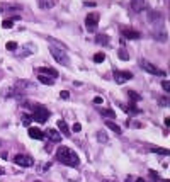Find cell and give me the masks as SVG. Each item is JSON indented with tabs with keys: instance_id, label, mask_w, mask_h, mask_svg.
Listing matches in <instances>:
<instances>
[{
	"instance_id": "6da1fadb",
	"label": "cell",
	"mask_w": 170,
	"mask_h": 182,
	"mask_svg": "<svg viewBox=\"0 0 170 182\" xmlns=\"http://www.w3.org/2000/svg\"><path fill=\"white\" fill-rule=\"evenodd\" d=\"M56 158L61 163L68 165V167H78L80 165V158L77 157V153L70 150L68 146H58L56 148Z\"/></svg>"
},
{
	"instance_id": "7a4b0ae2",
	"label": "cell",
	"mask_w": 170,
	"mask_h": 182,
	"mask_svg": "<svg viewBox=\"0 0 170 182\" xmlns=\"http://www.w3.org/2000/svg\"><path fill=\"white\" fill-rule=\"evenodd\" d=\"M50 118V111L44 106H34L32 107V119H36L38 123H46Z\"/></svg>"
},
{
	"instance_id": "3957f363",
	"label": "cell",
	"mask_w": 170,
	"mask_h": 182,
	"mask_svg": "<svg viewBox=\"0 0 170 182\" xmlns=\"http://www.w3.org/2000/svg\"><path fill=\"white\" fill-rule=\"evenodd\" d=\"M51 55H53V58L58 61V63H61L63 66H68L70 65V58L65 55V51H61V50H58V48H55V46H51Z\"/></svg>"
},
{
	"instance_id": "277c9868",
	"label": "cell",
	"mask_w": 170,
	"mask_h": 182,
	"mask_svg": "<svg viewBox=\"0 0 170 182\" xmlns=\"http://www.w3.org/2000/svg\"><path fill=\"white\" fill-rule=\"evenodd\" d=\"M97 24H99V14L97 12H92L85 17V27L89 32H95L97 31Z\"/></svg>"
},
{
	"instance_id": "5b68a950",
	"label": "cell",
	"mask_w": 170,
	"mask_h": 182,
	"mask_svg": "<svg viewBox=\"0 0 170 182\" xmlns=\"http://www.w3.org/2000/svg\"><path fill=\"white\" fill-rule=\"evenodd\" d=\"M140 66H141L145 71L151 73V75H165V71L158 70V66H155L153 63H150V61L145 60V58H141V60H140Z\"/></svg>"
},
{
	"instance_id": "8992f818",
	"label": "cell",
	"mask_w": 170,
	"mask_h": 182,
	"mask_svg": "<svg viewBox=\"0 0 170 182\" xmlns=\"http://www.w3.org/2000/svg\"><path fill=\"white\" fill-rule=\"evenodd\" d=\"M14 163L19 165V167H32L34 165V160L31 158L29 155H24V153H19L14 157Z\"/></svg>"
},
{
	"instance_id": "52a82bcc",
	"label": "cell",
	"mask_w": 170,
	"mask_h": 182,
	"mask_svg": "<svg viewBox=\"0 0 170 182\" xmlns=\"http://www.w3.org/2000/svg\"><path fill=\"white\" fill-rule=\"evenodd\" d=\"M112 75H114L116 83H119V85H122L124 82H128V80L133 78V73H131V71H122V70H114Z\"/></svg>"
},
{
	"instance_id": "ba28073f",
	"label": "cell",
	"mask_w": 170,
	"mask_h": 182,
	"mask_svg": "<svg viewBox=\"0 0 170 182\" xmlns=\"http://www.w3.org/2000/svg\"><path fill=\"white\" fill-rule=\"evenodd\" d=\"M39 75H46V77H50V78H56L58 77V71L55 70V68H51V66H41L39 68Z\"/></svg>"
},
{
	"instance_id": "9c48e42d",
	"label": "cell",
	"mask_w": 170,
	"mask_h": 182,
	"mask_svg": "<svg viewBox=\"0 0 170 182\" xmlns=\"http://www.w3.org/2000/svg\"><path fill=\"white\" fill-rule=\"evenodd\" d=\"M27 133H29V136L32 140H43L44 138V134H43V131H41L39 128H29Z\"/></svg>"
},
{
	"instance_id": "30bf717a",
	"label": "cell",
	"mask_w": 170,
	"mask_h": 182,
	"mask_svg": "<svg viewBox=\"0 0 170 182\" xmlns=\"http://www.w3.org/2000/svg\"><path fill=\"white\" fill-rule=\"evenodd\" d=\"M46 136H48V138H50L51 141H55V143H58V141H61V133H58L56 131V130H48V131H46Z\"/></svg>"
},
{
	"instance_id": "8fae6325",
	"label": "cell",
	"mask_w": 170,
	"mask_h": 182,
	"mask_svg": "<svg viewBox=\"0 0 170 182\" xmlns=\"http://www.w3.org/2000/svg\"><path fill=\"white\" fill-rule=\"evenodd\" d=\"M122 34L128 38V39H140L141 34L138 32V31H133V29H124L122 31Z\"/></svg>"
},
{
	"instance_id": "7c38bea8",
	"label": "cell",
	"mask_w": 170,
	"mask_h": 182,
	"mask_svg": "<svg viewBox=\"0 0 170 182\" xmlns=\"http://www.w3.org/2000/svg\"><path fill=\"white\" fill-rule=\"evenodd\" d=\"M36 51V46L34 44H26L24 48H20V56H29Z\"/></svg>"
},
{
	"instance_id": "4fadbf2b",
	"label": "cell",
	"mask_w": 170,
	"mask_h": 182,
	"mask_svg": "<svg viewBox=\"0 0 170 182\" xmlns=\"http://www.w3.org/2000/svg\"><path fill=\"white\" fill-rule=\"evenodd\" d=\"M145 0H131V7L133 10H136V12H141V10L145 9Z\"/></svg>"
},
{
	"instance_id": "5bb4252c",
	"label": "cell",
	"mask_w": 170,
	"mask_h": 182,
	"mask_svg": "<svg viewBox=\"0 0 170 182\" xmlns=\"http://www.w3.org/2000/svg\"><path fill=\"white\" fill-rule=\"evenodd\" d=\"M58 128H60V131L63 133V136H70V130H68V124L63 121V119H60V121H58Z\"/></svg>"
},
{
	"instance_id": "9a60e30c",
	"label": "cell",
	"mask_w": 170,
	"mask_h": 182,
	"mask_svg": "<svg viewBox=\"0 0 170 182\" xmlns=\"http://www.w3.org/2000/svg\"><path fill=\"white\" fill-rule=\"evenodd\" d=\"M38 80H39L41 83H44V85H53V83H55V82H53V78L46 77V75H38Z\"/></svg>"
},
{
	"instance_id": "2e32d148",
	"label": "cell",
	"mask_w": 170,
	"mask_h": 182,
	"mask_svg": "<svg viewBox=\"0 0 170 182\" xmlns=\"http://www.w3.org/2000/svg\"><path fill=\"white\" fill-rule=\"evenodd\" d=\"M106 126L109 128V130H112L114 133H118V134H121V128L116 124V123H112V121H106Z\"/></svg>"
},
{
	"instance_id": "e0dca14e",
	"label": "cell",
	"mask_w": 170,
	"mask_h": 182,
	"mask_svg": "<svg viewBox=\"0 0 170 182\" xmlns=\"http://www.w3.org/2000/svg\"><path fill=\"white\" fill-rule=\"evenodd\" d=\"M95 43H99V44H107V43H109V36H107V34H99V36L95 38Z\"/></svg>"
},
{
	"instance_id": "ac0fdd59",
	"label": "cell",
	"mask_w": 170,
	"mask_h": 182,
	"mask_svg": "<svg viewBox=\"0 0 170 182\" xmlns=\"http://www.w3.org/2000/svg\"><path fill=\"white\" fill-rule=\"evenodd\" d=\"M100 114L104 116V118H116V112L112 111V109H100Z\"/></svg>"
},
{
	"instance_id": "d6986e66",
	"label": "cell",
	"mask_w": 170,
	"mask_h": 182,
	"mask_svg": "<svg viewBox=\"0 0 170 182\" xmlns=\"http://www.w3.org/2000/svg\"><path fill=\"white\" fill-rule=\"evenodd\" d=\"M128 95H129V99L133 102H138V101H141V97L138 95V92H134V90H129L128 92Z\"/></svg>"
},
{
	"instance_id": "ffe728a7",
	"label": "cell",
	"mask_w": 170,
	"mask_h": 182,
	"mask_svg": "<svg viewBox=\"0 0 170 182\" xmlns=\"http://www.w3.org/2000/svg\"><path fill=\"white\" fill-rule=\"evenodd\" d=\"M151 152L160 153V155H165V157H167V155H170V150H167V148H157V146H155V148H151Z\"/></svg>"
},
{
	"instance_id": "44dd1931",
	"label": "cell",
	"mask_w": 170,
	"mask_h": 182,
	"mask_svg": "<svg viewBox=\"0 0 170 182\" xmlns=\"http://www.w3.org/2000/svg\"><path fill=\"white\" fill-rule=\"evenodd\" d=\"M104 60H106V55L104 53H95V56H94V61L95 63H102Z\"/></svg>"
},
{
	"instance_id": "7402d4cb",
	"label": "cell",
	"mask_w": 170,
	"mask_h": 182,
	"mask_svg": "<svg viewBox=\"0 0 170 182\" xmlns=\"http://www.w3.org/2000/svg\"><path fill=\"white\" fill-rule=\"evenodd\" d=\"M119 58L122 61H128V60H129V55L126 53V50H119Z\"/></svg>"
},
{
	"instance_id": "603a6c76",
	"label": "cell",
	"mask_w": 170,
	"mask_h": 182,
	"mask_svg": "<svg viewBox=\"0 0 170 182\" xmlns=\"http://www.w3.org/2000/svg\"><path fill=\"white\" fill-rule=\"evenodd\" d=\"M97 140H99V141H102V143H106V141H107V136H106V133L99 131V133H97Z\"/></svg>"
},
{
	"instance_id": "cb8c5ba5",
	"label": "cell",
	"mask_w": 170,
	"mask_h": 182,
	"mask_svg": "<svg viewBox=\"0 0 170 182\" xmlns=\"http://www.w3.org/2000/svg\"><path fill=\"white\" fill-rule=\"evenodd\" d=\"M5 9H9V10H20L22 7L17 5V4H9V5H5Z\"/></svg>"
},
{
	"instance_id": "d4e9b609",
	"label": "cell",
	"mask_w": 170,
	"mask_h": 182,
	"mask_svg": "<svg viewBox=\"0 0 170 182\" xmlns=\"http://www.w3.org/2000/svg\"><path fill=\"white\" fill-rule=\"evenodd\" d=\"M7 50H9V51H15V50H17V43H14V41L7 43Z\"/></svg>"
},
{
	"instance_id": "484cf974",
	"label": "cell",
	"mask_w": 170,
	"mask_h": 182,
	"mask_svg": "<svg viewBox=\"0 0 170 182\" xmlns=\"http://www.w3.org/2000/svg\"><path fill=\"white\" fill-rule=\"evenodd\" d=\"M60 97H61V99H65V101H68V99H70V92H68V90H61L60 92Z\"/></svg>"
},
{
	"instance_id": "4316f807",
	"label": "cell",
	"mask_w": 170,
	"mask_h": 182,
	"mask_svg": "<svg viewBox=\"0 0 170 182\" xmlns=\"http://www.w3.org/2000/svg\"><path fill=\"white\" fill-rule=\"evenodd\" d=\"M162 87H163V90H165V92H170V82L169 80H163V82H162Z\"/></svg>"
},
{
	"instance_id": "83f0119b",
	"label": "cell",
	"mask_w": 170,
	"mask_h": 182,
	"mask_svg": "<svg viewBox=\"0 0 170 182\" xmlns=\"http://www.w3.org/2000/svg\"><path fill=\"white\" fill-rule=\"evenodd\" d=\"M12 24H14V22H12V20H3V22H2V27H5V29H10V27H12Z\"/></svg>"
},
{
	"instance_id": "f1b7e54d",
	"label": "cell",
	"mask_w": 170,
	"mask_h": 182,
	"mask_svg": "<svg viewBox=\"0 0 170 182\" xmlns=\"http://www.w3.org/2000/svg\"><path fill=\"white\" fill-rule=\"evenodd\" d=\"M29 123H31V116H26V114H24V116H22V124H24V126H29Z\"/></svg>"
},
{
	"instance_id": "f546056e",
	"label": "cell",
	"mask_w": 170,
	"mask_h": 182,
	"mask_svg": "<svg viewBox=\"0 0 170 182\" xmlns=\"http://www.w3.org/2000/svg\"><path fill=\"white\" fill-rule=\"evenodd\" d=\"M39 5L43 7V9H46V7H51L50 2H46V0H39Z\"/></svg>"
},
{
	"instance_id": "4dcf8cb0",
	"label": "cell",
	"mask_w": 170,
	"mask_h": 182,
	"mask_svg": "<svg viewBox=\"0 0 170 182\" xmlns=\"http://www.w3.org/2000/svg\"><path fill=\"white\" fill-rule=\"evenodd\" d=\"M80 130H82V126L78 124V123H75V124H73V131H75V133H78Z\"/></svg>"
},
{
	"instance_id": "1f68e13d",
	"label": "cell",
	"mask_w": 170,
	"mask_h": 182,
	"mask_svg": "<svg viewBox=\"0 0 170 182\" xmlns=\"http://www.w3.org/2000/svg\"><path fill=\"white\" fill-rule=\"evenodd\" d=\"M94 104H102V97H95L94 99Z\"/></svg>"
},
{
	"instance_id": "d6a6232c",
	"label": "cell",
	"mask_w": 170,
	"mask_h": 182,
	"mask_svg": "<svg viewBox=\"0 0 170 182\" xmlns=\"http://www.w3.org/2000/svg\"><path fill=\"white\" fill-rule=\"evenodd\" d=\"M150 175H153V179H158V174L155 172V170H150Z\"/></svg>"
},
{
	"instance_id": "836d02e7",
	"label": "cell",
	"mask_w": 170,
	"mask_h": 182,
	"mask_svg": "<svg viewBox=\"0 0 170 182\" xmlns=\"http://www.w3.org/2000/svg\"><path fill=\"white\" fill-rule=\"evenodd\" d=\"M102 182H112V181H109V179H102Z\"/></svg>"
},
{
	"instance_id": "e575fe53",
	"label": "cell",
	"mask_w": 170,
	"mask_h": 182,
	"mask_svg": "<svg viewBox=\"0 0 170 182\" xmlns=\"http://www.w3.org/2000/svg\"><path fill=\"white\" fill-rule=\"evenodd\" d=\"M5 172V170H3V169H2V167H0V175H2V174Z\"/></svg>"
},
{
	"instance_id": "d590c367",
	"label": "cell",
	"mask_w": 170,
	"mask_h": 182,
	"mask_svg": "<svg viewBox=\"0 0 170 182\" xmlns=\"http://www.w3.org/2000/svg\"><path fill=\"white\" fill-rule=\"evenodd\" d=\"M136 182H145V181H143V179H136Z\"/></svg>"
},
{
	"instance_id": "8d00e7d4",
	"label": "cell",
	"mask_w": 170,
	"mask_h": 182,
	"mask_svg": "<svg viewBox=\"0 0 170 182\" xmlns=\"http://www.w3.org/2000/svg\"><path fill=\"white\" fill-rule=\"evenodd\" d=\"M162 182H169V181H162Z\"/></svg>"
},
{
	"instance_id": "74e56055",
	"label": "cell",
	"mask_w": 170,
	"mask_h": 182,
	"mask_svg": "<svg viewBox=\"0 0 170 182\" xmlns=\"http://www.w3.org/2000/svg\"><path fill=\"white\" fill-rule=\"evenodd\" d=\"M36 182H39V181H36Z\"/></svg>"
}]
</instances>
